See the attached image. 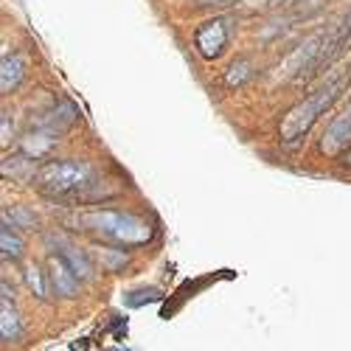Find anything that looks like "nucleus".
Segmentation results:
<instances>
[{"label": "nucleus", "instance_id": "nucleus-11", "mask_svg": "<svg viewBox=\"0 0 351 351\" xmlns=\"http://www.w3.org/2000/svg\"><path fill=\"white\" fill-rule=\"evenodd\" d=\"M25 281H28V287L34 289L37 298H48V287H45V278H43V270L40 267H28L25 270Z\"/></svg>", "mask_w": 351, "mask_h": 351}, {"label": "nucleus", "instance_id": "nucleus-5", "mask_svg": "<svg viewBox=\"0 0 351 351\" xmlns=\"http://www.w3.org/2000/svg\"><path fill=\"white\" fill-rule=\"evenodd\" d=\"M48 278H51V287H53L56 295L73 298L76 292H79V281L82 278L71 270V265H68L62 256H51V273H48Z\"/></svg>", "mask_w": 351, "mask_h": 351}, {"label": "nucleus", "instance_id": "nucleus-6", "mask_svg": "<svg viewBox=\"0 0 351 351\" xmlns=\"http://www.w3.org/2000/svg\"><path fill=\"white\" fill-rule=\"evenodd\" d=\"M346 141H351V104H348V110L340 115V119L332 124L329 138H326V149L335 152V149H340Z\"/></svg>", "mask_w": 351, "mask_h": 351}, {"label": "nucleus", "instance_id": "nucleus-3", "mask_svg": "<svg viewBox=\"0 0 351 351\" xmlns=\"http://www.w3.org/2000/svg\"><path fill=\"white\" fill-rule=\"evenodd\" d=\"M93 180V169L82 163V160H60V163H48L40 169L37 174V183L45 189V191H53V194H71V191H79L84 186H90Z\"/></svg>", "mask_w": 351, "mask_h": 351}, {"label": "nucleus", "instance_id": "nucleus-13", "mask_svg": "<svg viewBox=\"0 0 351 351\" xmlns=\"http://www.w3.org/2000/svg\"><path fill=\"white\" fill-rule=\"evenodd\" d=\"M14 222H20V225H34V217L25 214L23 208H14V211H12V225H14Z\"/></svg>", "mask_w": 351, "mask_h": 351}, {"label": "nucleus", "instance_id": "nucleus-1", "mask_svg": "<svg viewBox=\"0 0 351 351\" xmlns=\"http://www.w3.org/2000/svg\"><path fill=\"white\" fill-rule=\"evenodd\" d=\"M82 222L87 230H96L104 239H112L119 245H143L152 237V228L143 219L121 211H96V214H87Z\"/></svg>", "mask_w": 351, "mask_h": 351}, {"label": "nucleus", "instance_id": "nucleus-9", "mask_svg": "<svg viewBox=\"0 0 351 351\" xmlns=\"http://www.w3.org/2000/svg\"><path fill=\"white\" fill-rule=\"evenodd\" d=\"M62 258L71 265V270L79 276V278H90L93 276V265H90V258H87L82 250H76V247H65L62 250Z\"/></svg>", "mask_w": 351, "mask_h": 351}, {"label": "nucleus", "instance_id": "nucleus-7", "mask_svg": "<svg viewBox=\"0 0 351 351\" xmlns=\"http://www.w3.org/2000/svg\"><path fill=\"white\" fill-rule=\"evenodd\" d=\"M0 335H3V340H17L20 337V317L9 306V298H3V309H0Z\"/></svg>", "mask_w": 351, "mask_h": 351}, {"label": "nucleus", "instance_id": "nucleus-8", "mask_svg": "<svg viewBox=\"0 0 351 351\" xmlns=\"http://www.w3.org/2000/svg\"><path fill=\"white\" fill-rule=\"evenodd\" d=\"M20 79H23V60H20V56H6V60H3V73H0L3 93H9L12 87H17Z\"/></svg>", "mask_w": 351, "mask_h": 351}, {"label": "nucleus", "instance_id": "nucleus-12", "mask_svg": "<svg viewBox=\"0 0 351 351\" xmlns=\"http://www.w3.org/2000/svg\"><path fill=\"white\" fill-rule=\"evenodd\" d=\"M250 76V62H237V65H230V71H228V84H242L245 79Z\"/></svg>", "mask_w": 351, "mask_h": 351}, {"label": "nucleus", "instance_id": "nucleus-10", "mask_svg": "<svg viewBox=\"0 0 351 351\" xmlns=\"http://www.w3.org/2000/svg\"><path fill=\"white\" fill-rule=\"evenodd\" d=\"M12 228L3 225V230H0V247H3V258H20L23 256V239L17 237Z\"/></svg>", "mask_w": 351, "mask_h": 351}, {"label": "nucleus", "instance_id": "nucleus-4", "mask_svg": "<svg viewBox=\"0 0 351 351\" xmlns=\"http://www.w3.org/2000/svg\"><path fill=\"white\" fill-rule=\"evenodd\" d=\"M228 40H230V32H228V23L225 20H211V23H206L197 32V48H199V53L206 56V60H214V56H219L225 51Z\"/></svg>", "mask_w": 351, "mask_h": 351}, {"label": "nucleus", "instance_id": "nucleus-2", "mask_svg": "<svg viewBox=\"0 0 351 351\" xmlns=\"http://www.w3.org/2000/svg\"><path fill=\"white\" fill-rule=\"evenodd\" d=\"M340 87H343V79H337V82H332L329 87H324V90H317L315 96H309L304 104H298L295 110H289V115H287V121L281 124V135H284V141H295V138H301L312 124H315V119L320 112H324L335 99H337V93H340Z\"/></svg>", "mask_w": 351, "mask_h": 351}, {"label": "nucleus", "instance_id": "nucleus-14", "mask_svg": "<svg viewBox=\"0 0 351 351\" xmlns=\"http://www.w3.org/2000/svg\"><path fill=\"white\" fill-rule=\"evenodd\" d=\"M217 3H230V0H217Z\"/></svg>", "mask_w": 351, "mask_h": 351}]
</instances>
